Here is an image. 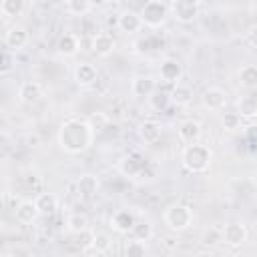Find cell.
<instances>
[{
    "label": "cell",
    "instance_id": "7c38bea8",
    "mask_svg": "<svg viewBox=\"0 0 257 257\" xmlns=\"http://www.w3.org/2000/svg\"><path fill=\"white\" fill-rule=\"evenodd\" d=\"M18 100L22 102V104H36L42 96H44V88H42V84L40 82H36V80H26V82H22L20 86H18Z\"/></svg>",
    "mask_w": 257,
    "mask_h": 257
},
{
    "label": "cell",
    "instance_id": "8d00e7d4",
    "mask_svg": "<svg viewBox=\"0 0 257 257\" xmlns=\"http://www.w3.org/2000/svg\"><path fill=\"white\" fill-rule=\"evenodd\" d=\"M14 64H16V58H14V54H12V50H4L2 52V64H0V72L2 74H8L12 68H14Z\"/></svg>",
    "mask_w": 257,
    "mask_h": 257
},
{
    "label": "cell",
    "instance_id": "e575fe53",
    "mask_svg": "<svg viewBox=\"0 0 257 257\" xmlns=\"http://www.w3.org/2000/svg\"><path fill=\"white\" fill-rule=\"evenodd\" d=\"M32 255H34V251H32V249L22 247V245H12V247L4 249L0 257H32Z\"/></svg>",
    "mask_w": 257,
    "mask_h": 257
},
{
    "label": "cell",
    "instance_id": "603a6c76",
    "mask_svg": "<svg viewBox=\"0 0 257 257\" xmlns=\"http://www.w3.org/2000/svg\"><path fill=\"white\" fill-rule=\"evenodd\" d=\"M34 201L40 209V215H54L58 209V197L54 193H38Z\"/></svg>",
    "mask_w": 257,
    "mask_h": 257
},
{
    "label": "cell",
    "instance_id": "e0dca14e",
    "mask_svg": "<svg viewBox=\"0 0 257 257\" xmlns=\"http://www.w3.org/2000/svg\"><path fill=\"white\" fill-rule=\"evenodd\" d=\"M159 76L163 78V82L167 84H177L183 76V66L177 58H165L159 66Z\"/></svg>",
    "mask_w": 257,
    "mask_h": 257
},
{
    "label": "cell",
    "instance_id": "f1b7e54d",
    "mask_svg": "<svg viewBox=\"0 0 257 257\" xmlns=\"http://www.w3.org/2000/svg\"><path fill=\"white\" fill-rule=\"evenodd\" d=\"M153 235H155V229H153V225L149 221H137L135 227H133V231H131V237L133 239H139V241H145V243L151 241Z\"/></svg>",
    "mask_w": 257,
    "mask_h": 257
},
{
    "label": "cell",
    "instance_id": "3957f363",
    "mask_svg": "<svg viewBox=\"0 0 257 257\" xmlns=\"http://www.w3.org/2000/svg\"><path fill=\"white\" fill-rule=\"evenodd\" d=\"M163 221L169 231L173 233H183L193 225V209L185 203H173L165 209Z\"/></svg>",
    "mask_w": 257,
    "mask_h": 257
},
{
    "label": "cell",
    "instance_id": "4fadbf2b",
    "mask_svg": "<svg viewBox=\"0 0 257 257\" xmlns=\"http://www.w3.org/2000/svg\"><path fill=\"white\" fill-rule=\"evenodd\" d=\"M114 46H116V40H114L112 34H108V32H96V34H92V38H90V50H92L96 56H100V58H106L108 54H112Z\"/></svg>",
    "mask_w": 257,
    "mask_h": 257
},
{
    "label": "cell",
    "instance_id": "836d02e7",
    "mask_svg": "<svg viewBox=\"0 0 257 257\" xmlns=\"http://www.w3.org/2000/svg\"><path fill=\"white\" fill-rule=\"evenodd\" d=\"M221 122H223L225 131H237V128H241V114L239 112H225Z\"/></svg>",
    "mask_w": 257,
    "mask_h": 257
},
{
    "label": "cell",
    "instance_id": "7a4b0ae2",
    "mask_svg": "<svg viewBox=\"0 0 257 257\" xmlns=\"http://www.w3.org/2000/svg\"><path fill=\"white\" fill-rule=\"evenodd\" d=\"M211 163H213V151L207 145L191 143L185 145V149L181 151V165L185 167V171L193 175L207 173L211 169Z\"/></svg>",
    "mask_w": 257,
    "mask_h": 257
},
{
    "label": "cell",
    "instance_id": "5b68a950",
    "mask_svg": "<svg viewBox=\"0 0 257 257\" xmlns=\"http://www.w3.org/2000/svg\"><path fill=\"white\" fill-rule=\"evenodd\" d=\"M171 16L181 22V24H189L193 22L199 12H201V2L199 0H171Z\"/></svg>",
    "mask_w": 257,
    "mask_h": 257
},
{
    "label": "cell",
    "instance_id": "d590c367",
    "mask_svg": "<svg viewBox=\"0 0 257 257\" xmlns=\"http://www.w3.org/2000/svg\"><path fill=\"white\" fill-rule=\"evenodd\" d=\"M221 241H223V233L217 231V229L205 231V235H203V239H201V243H203L205 247H215V245H219Z\"/></svg>",
    "mask_w": 257,
    "mask_h": 257
},
{
    "label": "cell",
    "instance_id": "8992f818",
    "mask_svg": "<svg viewBox=\"0 0 257 257\" xmlns=\"http://www.w3.org/2000/svg\"><path fill=\"white\" fill-rule=\"evenodd\" d=\"M227 92L221 86H209L201 94V104L207 110H223L227 106Z\"/></svg>",
    "mask_w": 257,
    "mask_h": 257
},
{
    "label": "cell",
    "instance_id": "52a82bcc",
    "mask_svg": "<svg viewBox=\"0 0 257 257\" xmlns=\"http://www.w3.org/2000/svg\"><path fill=\"white\" fill-rule=\"evenodd\" d=\"M221 233H223V243L229 245V247H241L247 241V237H249L247 227L243 223H239V221L227 223Z\"/></svg>",
    "mask_w": 257,
    "mask_h": 257
},
{
    "label": "cell",
    "instance_id": "8fae6325",
    "mask_svg": "<svg viewBox=\"0 0 257 257\" xmlns=\"http://www.w3.org/2000/svg\"><path fill=\"white\" fill-rule=\"evenodd\" d=\"M28 40H30V34H28V30L24 28V26H10L8 30H6V34H4V44H6V48L8 50H12V52H16V50H22L26 44H28Z\"/></svg>",
    "mask_w": 257,
    "mask_h": 257
},
{
    "label": "cell",
    "instance_id": "d6986e66",
    "mask_svg": "<svg viewBox=\"0 0 257 257\" xmlns=\"http://www.w3.org/2000/svg\"><path fill=\"white\" fill-rule=\"evenodd\" d=\"M74 80H76L78 86H84V88L92 86V84L98 80V70H96V66L90 64V62H80V64L74 68Z\"/></svg>",
    "mask_w": 257,
    "mask_h": 257
},
{
    "label": "cell",
    "instance_id": "4316f807",
    "mask_svg": "<svg viewBox=\"0 0 257 257\" xmlns=\"http://www.w3.org/2000/svg\"><path fill=\"white\" fill-rule=\"evenodd\" d=\"M94 241H96V233L88 227V229H82L78 233H74V245L80 249V251H90L94 249Z\"/></svg>",
    "mask_w": 257,
    "mask_h": 257
},
{
    "label": "cell",
    "instance_id": "d6a6232c",
    "mask_svg": "<svg viewBox=\"0 0 257 257\" xmlns=\"http://www.w3.org/2000/svg\"><path fill=\"white\" fill-rule=\"evenodd\" d=\"M135 50L139 52V54H145V52H151V50H157V48H161L159 46V38L157 36H147V38H139L135 44Z\"/></svg>",
    "mask_w": 257,
    "mask_h": 257
},
{
    "label": "cell",
    "instance_id": "ffe728a7",
    "mask_svg": "<svg viewBox=\"0 0 257 257\" xmlns=\"http://www.w3.org/2000/svg\"><path fill=\"white\" fill-rule=\"evenodd\" d=\"M56 50H58V54L68 56V58L76 56L78 50H80V38L76 34H72V32H64L56 42Z\"/></svg>",
    "mask_w": 257,
    "mask_h": 257
},
{
    "label": "cell",
    "instance_id": "44dd1931",
    "mask_svg": "<svg viewBox=\"0 0 257 257\" xmlns=\"http://www.w3.org/2000/svg\"><path fill=\"white\" fill-rule=\"evenodd\" d=\"M161 135H163V126H161L159 120L149 118V120L141 122V126H139V137H141L147 145H155V143L161 139Z\"/></svg>",
    "mask_w": 257,
    "mask_h": 257
},
{
    "label": "cell",
    "instance_id": "4dcf8cb0",
    "mask_svg": "<svg viewBox=\"0 0 257 257\" xmlns=\"http://www.w3.org/2000/svg\"><path fill=\"white\" fill-rule=\"evenodd\" d=\"M90 227V223H88V217L86 215H82V213H72V215H68V219H66V229H68V233H78V231H82V229H88Z\"/></svg>",
    "mask_w": 257,
    "mask_h": 257
},
{
    "label": "cell",
    "instance_id": "83f0119b",
    "mask_svg": "<svg viewBox=\"0 0 257 257\" xmlns=\"http://www.w3.org/2000/svg\"><path fill=\"white\" fill-rule=\"evenodd\" d=\"M149 104H151L153 110H157V112H165V110L173 104V100H171V92L155 90V92L149 96Z\"/></svg>",
    "mask_w": 257,
    "mask_h": 257
},
{
    "label": "cell",
    "instance_id": "30bf717a",
    "mask_svg": "<svg viewBox=\"0 0 257 257\" xmlns=\"http://www.w3.org/2000/svg\"><path fill=\"white\" fill-rule=\"evenodd\" d=\"M98 189H100V183H98V177L92 175V173H84L78 177L76 181V193L82 201H90L98 195Z\"/></svg>",
    "mask_w": 257,
    "mask_h": 257
},
{
    "label": "cell",
    "instance_id": "2e32d148",
    "mask_svg": "<svg viewBox=\"0 0 257 257\" xmlns=\"http://www.w3.org/2000/svg\"><path fill=\"white\" fill-rule=\"evenodd\" d=\"M14 217L20 225H30L34 223L38 217H40V209L36 205V201H20L16 207H14Z\"/></svg>",
    "mask_w": 257,
    "mask_h": 257
},
{
    "label": "cell",
    "instance_id": "1f68e13d",
    "mask_svg": "<svg viewBox=\"0 0 257 257\" xmlns=\"http://www.w3.org/2000/svg\"><path fill=\"white\" fill-rule=\"evenodd\" d=\"M122 251H124V255H128V257H141V255L147 253V243L131 237V241L124 243V249H122Z\"/></svg>",
    "mask_w": 257,
    "mask_h": 257
},
{
    "label": "cell",
    "instance_id": "6da1fadb",
    "mask_svg": "<svg viewBox=\"0 0 257 257\" xmlns=\"http://www.w3.org/2000/svg\"><path fill=\"white\" fill-rule=\"evenodd\" d=\"M94 126L90 124V120H82V118H66L56 135L58 147L68 153V155H80L84 151H88L94 143Z\"/></svg>",
    "mask_w": 257,
    "mask_h": 257
},
{
    "label": "cell",
    "instance_id": "f35d334b",
    "mask_svg": "<svg viewBox=\"0 0 257 257\" xmlns=\"http://www.w3.org/2000/svg\"><path fill=\"white\" fill-rule=\"evenodd\" d=\"M243 135H245V141L249 145H257V124H247L243 128Z\"/></svg>",
    "mask_w": 257,
    "mask_h": 257
},
{
    "label": "cell",
    "instance_id": "5bb4252c",
    "mask_svg": "<svg viewBox=\"0 0 257 257\" xmlns=\"http://www.w3.org/2000/svg\"><path fill=\"white\" fill-rule=\"evenodd\" d=\"M177 135H179V141L185 143V145H191V143H199L201 135H203V126L199 120L195 118H187L179 124L177 128Z\"/></svg>",
    "mask_w": 257,
    "mask_h": 257
},
{
    "label": "cell",
    "instance_id": "f546056e",
    "mask_svg": "<svg viewBox=\"0 0 257 257\" xmlns=\"http://www.w3.org/2000/svg\"><path fill=\"white\" fill-rule=\"evenodd\" d=\"M64 8L70 16H84L90 12V0H64Z\"/></svg>",
    "mask_w": 257,
    "mask_h": 257
},
{
    "label": "cell",
    "instance_id": "7402d4cb",
    "mask_svg": "<svg viewBox=\"0 0 257 257\" xmlns=\"http://www.w3.org/2000/svg\"><path fill=\"white\" fill-rule=\"evenodd\" d=\"M193 96H195L193 94V88L187 86V84H181V82H177L173 86V90H171V100L177 106H189L193 102Z\"/></svg>",
    "mask_w": 257,
    "mask_h": 257
},
{
    "label": "cell",
    "instance_id": "ba28073f",
    "mask_svg": "<svg viewBox=\"0 0 257 257\" xmlns=\"http://www.w3.org/2000/svg\"><path fill=\"white\" fill-rule=\"evenodd\" d=\"M108 223H110V229L112 231H116L120 235H126V233L133 231V227L137 223V217H135V213L131 209H118V211H114L110 215V221Z\"/></svg>",
    "mask_w": 257,
    "mask_h": 257
},
{
    "label": "cell",
    "instance_id": "cb8c5ba5",
    "mask_svg": "<svg viewBox=\"0 0 257 257\" xmlns=\"http://www.w3.org/2000/svg\"><path fill=\"white\" fill-rule=\"evenodd\" d=\"M237 112L241 118H255L257 116V96L255 94H245L237 100Z\"/></svg>",
    "mask_w": 257,
    "mask_h": 257
},
{
    "label": "cell",
    "instance_id": "484cf974",
    "mask_svg": "<svg viewBox=\"0 0 257 257\" xmlns=\"http://www.w3.org/2000/svg\"><path fill=\"white\" fill-rule=\"evenodd\" d=\"M239 82L245 88L255 90L257 88V64H243L239 70Z\"/></svg>",
    "mask_w": 257,
    "mask_h": 257
},
{
    "label": "cell",
    "instance_id": "ac0fdd59",
    "mask_svg": "<svg viewBox=\"0 0 257 257\" xmlns=\"http://www.w3.org/2000/svg\"><path fill=\"white\" fill-rule=\"evenodd\" d=\"M157 90V80L153 76H145V74H139L131 80V92L133 96L137 98H149L153 92Z\"/></svg>",
    "mask_w": 257,
    "mask_h": 257
},
{
    "label": "cell",
    "instance_id": "277c9868",
    "mask_svg": "<svg viewBox=\"0 0 257 257\" xmlns=\"http://www.w3.org/2000/svg\"><path fill=\"white\" fill-rule=\"evenodd\" d=\"M169 6L163 2V0H149L145 2V6L141 8V16H143V22L145 26L149 28H161L167 18H169Z\"/></svg>",
    "mask_w": 257,
    "mask_h": 257
},
{
    "label": "cell",
    "instance_id": "ab89813d",
    "mask_svg": "<svg viewBox=\"0 0 257 257\" xmlns=\"http://www.w3.org/2000/svg\"><path fill=\"white\" fill-rule=\"evenodd\" d=\"M247 42H249L253 48H257V24H253V26L249 28V32H247Z\"/></svg>",
    "mask_w": 257,
    "mask_h": 257
},
{
    "label": "cell",
    "instance_id": "9c48e42d",
    "mask_svg": "<svg viewBox=\"0 0 257 257\" xmlns=\"http://www.w3.org/2000/svg\"><path fill=\"white\" fill-rule=\"evenodd\" d=\"M143 171H145V161H143L139 155L131 153V155L120 157V161H118V173H120L122 177L137 179V177L143 175Z\"/></svg>",
    "mask_w": 257,
    "mask_h": 257
},
{
    "label": "cell",
    "instance_id": "9a60e30c",
    "mask_svg": "<svg viewBox=\"0 0 257 257\" xmlns=\"http://www.w3.org/2000/svg\"><path fill=\"white\" fill-rule=\"evenodd\" d=\"M116 24H118V30L124 32V34H137V32L145 26L141 12H133V10H124V12H120Z\"/></svg>",
    "mask_w": 257,
    "mask_h": 257
},
{
    "label": "cell",
    "instance_id": "74e56055",
    "mask_svg": "<svg viewBox=\"0 0 257 257\" xmlns=\"http://www.w3.org/2000/svg\"><path fill=\"white\" fill-rule=\"evenodd\" d=\"M110 245H112V241H110L108 235H104V233H96V241H94V251H96V253H104V251H108Z\"/></svg>",
    "mask_w": 257,
    "mask_h": 257
},
{
    "label": "cell",
    "instance_id": "d4e9b609",
    "mask_svg": "<svg viewBox=\"0 0 257 257\" xmlns=\"http://www.w3.org/2000/svg\"><path fill=\"white\" fill-rule=\"evenodd\" d=\"M24 8H26V0H2L0 2V12H2L4 20L20 16L24 12Z\"/></svg>",
    "mask_w": 257,
    "mask_h": 257
}]
</instances>
